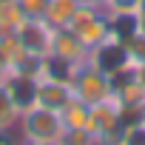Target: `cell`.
<instances>
[{
    "instance_id": "8992f818",
    "label": "cell",
    "mask_w": 145,
    "mask_h": 145,
    "mask_svg": "<svg viewBox=\"0 0 145 145\" xmlns=\"http://www.w3.org/2000/svg\"><path fill=\"white\" fill-rule=\"evenodd\" d=\"M17 37L26 48L29 57H51V40H54V26L46 17H26L17 29Z\"/></svg>"
},
{
    "instance_id": "9c48e42d",
    "label": "cell",
    "mask_w": 145,
    "mask_h": 145,
    "mask_svg": "<svg viewBox=\"0 0 145 145\" xmlns=\"http://www.w3.org/2000/svg\"><path fill=\"white\" fill-rule=\"evenodd\" d=\"M3 88L9 94V100L14 103V108L23 114L31 105H37V80L29 74H20V71H12V74L3 80Z\"/></svg>"
},
{
    "instance_id": "cb8c5ba5",
    "label": "cell",
    "mask_w": 145,
    "mask_h": 145,
    "mask_svg": "<svg viewBox=\"0 0 145 145\" xmlns=\"http://www.w3.org/2000/svg\"><path fill=\"white\" fill-rule=\"evenodd\" d=\"M83 3H91V6H100V9H105V3H108V0H83Z\"/></svg>"
},
{
    "instance_id": "2e32d148",
    "label": "cell",
    "mask_w": 145,
    "mask_h": 145,
    "mask_svg": "<svg viewBox=\"0 0 145 145\" xmlns=\"http://www.w3.org/2000/svg\"><path fill=\"white\" fill-rule=\"evenodd\" d=\"M114 145H145V125L142 122H134V125H125L117 137Z\"/></svg>"
},
{
    "instance_id": "603a6c76",
    "label": "cell",
    "mask_w": 145,
    "mask_h": 145,
    "mask_svg": "<svg viewBox=\"0 0 145 145\" xmlns=\"http://www.w3.org/2000/svg\"><path fill=\"white\" fill-rule=\"evenodd\" d=\"M20 145H57V142H43V139H20Z\"/></svg>"
},
{
    "instance_id": "4fadbf2b",
    "label": "cell",
    "mask_w": 145,
    "mask_h": 145,
    "mask_svg": "<svg viewBox=\"0 0 145 145\" xmlns=\"http://www.w3.org/2000/svg\"><path fill=\"white\" fill-rule=\"evenodd\" d=\"M29 14L17 0H0V31H17Z\"/></svg>"
},
{
    "instance_id": "277c9868",
    "label": "cell",
    "mask_w": 145,
    "mask_h": 145,
    "mask_svg": "<svg viewBox=\"0 0 145 145\" xmlns=\"http://www.w3.org/2000/svg\"><path fill=\"white\" fill-rule=\"evenodd\" d=\"M120 108H122V103H120V97H117L114 91H111L105 100H100V103L91 105V122H88V131L97 134V139H100L103 145H114L117 137H120V131H122Z\"/></svg>"
},
{
    "instance_id": "52a82bcc",
    "label": "cell",
    "mask_w": 145,
    "mask_h": 145,
    "mask_svg": "<svg viewBox=\"0 0 145 145\" xmlns=\"http://www.w3.org/2000/svg\"><path fill=\"white\" fill-rule=\"evenodd\" d=\"M91 48L71 31V29H54V40H51V57L65 63V65H83L88 63Z\"/></svg>"
},
{
    "instance_id": "44dd1931",
    "label": "cell",
    "mask_w": 145,
    "mask_h": 145,
    "mask_svg": "<svg viewBox=\"0 0 145 145\" xmlns=\"http://www.w3.org/2000/svg\"><path fill=\"white\" fill-rule=\"evenodd\" d=\"M12 71H14V65L9 63V57H6L3 51H0V83H3V80H6L9 74H12Z\"/></svg>"
},
{
    "instance_id": "d6986e66",
    "label": "cell",
    "mask_w": 145,
    "mask_h": 145,
    "mask_svg": "<svg viewBox=\"0 0 145 145\" xmlns=\"http://www.w3.org/2000/svg\"><path fill=\"white\" fill-rule=\"evenodd\" d=\"M0 145H20L17 128H0Z\"/></svg>"
},
{
    "instance_id": "8fae6325",
    "label": "cell",
    "mask_w": 145,
    "mask_h": 145,
    "mask_svg": "<svg viewBox=\"0 0 145 145\" xmlns=\"http://www.w3.org/2000/svg\"><path fill=\"white\" fill-rule=\"evenodd\" d=\"M80 6H83V0H48L43 17H46L54 29H65L68 20L74 17V12H77Z\"/></svg>"
},
{
    "instance_id": "7402d4cb",
    "label": "cell",
    "mask_w": 145,
    "mask_h": 145,
    "mask_svg": "<svg viewBox=\"0 0 145 145\" xmlns=\"http://www.w3.org/2000/svg\"><path fill=\"white\" fill-rule=\"evenodd\" d=\"M134 77H137V80L145 86V60H142V63H137V68H134Z\"/></svg>"
},
{
    "instance_id": "ac0fdd59",
    "label": "cell",
    "mask_w": 145,
    "mask_h": 145,
    "mask_svg": "<svg viewBox=\"0 0 145 145\" xmlns=\"http://www.w3.org/2000/svg\"><path fill=\"white\" fill-rule=\"evenodd\" d=\"M17 3L23 6V12H26L29 17H43V12H46V3H48V0H17Z\"/></svg>"
},
{
    "instance_id": "3957f363",
    "label": "cell",
    "mask_w": 145,
    "mask_h": 145,
    "mask_svg": "<svg viewBox=\"0 0 145 145\" xmlns=\"http://www.w3.org/2000/svg\"><path fill=\"white\" fill-rule=\"evenodd\" d=\"M65 29H71L88 48H94V46H100L103 40H108V34H111V20H108L105 9L91 6V3H83V6L74 12V17L68 20Z\"/></svg>"
},
{
    "instance_id": "30bf717a",
    "label": "cell",
    "mask_w": 145,
    "mask_h": 145,
    "mask_svg": "<svg viewBox=\"0 0 145 145\" xmlns=\"http://www.w3.org/2000/svg\"><path fill=\"white\" fill-rule=\"evenodd\" d=\"M114 86V94L120 97L122 105H137V108H145V86L134 77V71L131 74H122L117 80H111Z\"/></svg>"
},
{
    "instance_id": "7c38bea8",
    "label": "cell",
    "mask_w": 145,
    "mask_h": 145,
    "mask_svg": "<svg viewBox=\"0 0 145 145\" xmlns=\"http://www.w3.org/2000/svg\"><path fill=\"white\" fill-rule=\"evenodd\" d=\"M60 117L65 122V128H88L91 122V105L80 97H71L63 108H60Z\"/></svg>"
},
{
    "instance_id": "d4e9b609",
    "label": "cell",
    "mask_w": 145,
    "mask_h": 145,
    "mask_svg": "<svg viewBox=\"0 0 145 145\" xmlns=\"http://www.w3.org/2000/svg\"><path fill=\"white\" fill-rule=\"evenodd\" d=\"M142 125H145V114H142Z\"/></svg>"
},
{
    "instance_id": "9a60e30c",
    "label": "cell",
    "mask_w": 145,
    "mask_h": 145,
    "mask_svg": "<svg viewBox=\"0 0 145 145\" xmlns=\"http://www.w3.org/2000/svg\"><path fill=\"white\" fill-rule=\"evenodd\" d=\"M142 3L145 0H108L105 3V14L108 17H134Z\"/></svg>"
},
{
    "instance_id": "ba28073f",
    "label": "cell",
    "mask_w": 145,
    "mask_h": 145,
    "mask_svg": "<svg viewBox=\"0 0 145 145\" xmlns=\"http://www.w3.org/2000/svg\"><path fill=\"white\" fill-rule=\"evenodd\" d=\"M71 97H74V88H71L68 80H63V77H51V74L37 77V105H46V108L60 111Z\"/></svg>"
},
{
    "instance_id": "7a4b0ae2",
    "label": "cell",
    "mask_w": 145,
    "mask_h": 145,
    "mask_svg": "<svg viewBox=\"0 0 145 145\" xmlns=\"http://www.w3.org/2000/svg\"><path fill=\"white\" fill-rule=\"evenodd\" d=\"M88 63H91L94 68H100L103 74L111 77V80H117V77H122V74H131V71L137 68V63H134V60L128 57V51H125L122 37H120L114 29H111L108 40H103L100 46L91 48Z\"/></svg>"
},
{
    "instance_id": "5bb4252c",
    "label": "cell",
    "mask_w": 145,
    "mask_h": 145,
    "mask_svg": "<svg viewBox=\"0 0 145 145\" xmlns=\"http://www.w3.org/2000/svg\"><path fill=\"white\" fill-rule=\"evenodd\" d=\"M57 145H103V142L88 128H65L63 137L57 139Z\"/></svg>"
},
{
    "instance_id": "6da1fadb",
    "label": "cell",
    "mask_w": 145,
    "mask_h": 145,
    "mask_svg": "<svg viewBox=\"0 0 145 145\" xmlns=\"http://www.w3.org/2000/svg\"><path fill=\"white\" fill-rule=\"evenodd\" d=\"M65 131V122L60 111L46 108V105H31L29 111L20 114L17 134L20 139H43V142H57Z\"/></svg>"
},
{
    "instance_id": "ffe728a7",
    "label": "cell",
    "mask_w": 145,
    "mask_h": 145,
    "mask_svg": "<svg viewBox=\"0 0 145 145\" xmlns=\"http://www.w3.org/2000/svg\"><path fill=\"white\" fill-rule=\"evenodd\" d=\"M134 31H137V34H145V3H142L139 12L134 14Z\"/></svg>"
},
{
    "instance_id": "5b68a950",
    "label": "cell",
    "mask_w": 145,
    "mask_h": 145,
    "mask_svg": "<svg viewBox=\"0 0 145 145\" xmlns=\"http://www.w3.org/2000/svg\"><path fill=\"white\" fill-rule=\"evenodd\" d=\"M71 88H74V97L86 100L88 105L105 100L114 86H111V77H105L100 68H94L91 63H83L74 68V74H71Z\"/></svg>"
},
{
    "instance_id": "e0dca14e",
    "label": "cell",
    "mask_w": 145,
    "mask_h": 145,
    "mask_svg": "<svg viewBox=\"0 0 145 145\" xmlns=\"http://www.w3.org/2000/svg\"><path fill=\"white\" fill-rule=\"evenodd\" d=\"M122 43H125V51H128V57L134 63H142L145 60V34L131 31L128 37H122Z\"/></svg>"
}]
</instances>
